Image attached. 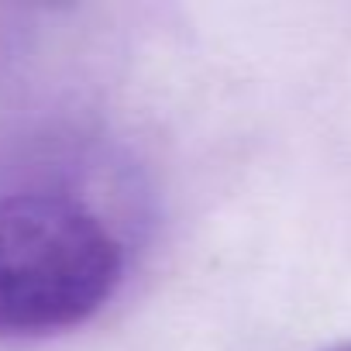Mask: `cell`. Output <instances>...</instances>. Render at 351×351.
<instances>
[{"label":"cell","mask_w":351,"mask_h":351,"mask_svg":"<svg viewBox=\"0 0 351 351\" xmlns=\"http://www.w3.org/2000/svg\"><path fill=\"white\" fill-rule=\"evenodd\" d=\"M324 351H351V341H341V344H334V348H324Z\"/></svg>","instance_id":"7a4b0ae2"},{"label":"cell","mask_w":351,"mask_h":351,"mask_svg":"<svg viewBox=\"0 0 351 351\" xmlns=\"http://www.w3.org/2000/svg\"><path fill=\"white\" fill-rule=\"evenodd\" d=\"M124 276V248L104 217L69 193L0 197V341L86 324Z\"/></svg>","instance_id":"6da1fadb"}]
</instances>
